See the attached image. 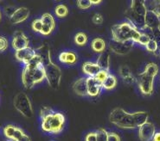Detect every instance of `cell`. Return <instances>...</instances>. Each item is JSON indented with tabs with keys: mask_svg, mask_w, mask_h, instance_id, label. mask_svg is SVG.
<instances>
[{
	"mask_svg": "<svg viewBox=\"0 0 160 141\" xmlns=\"http://www.w3.org/2000/svg\"><path fill=\"white\" fill-rule=\"evenodd\" d=\"M155 76L150 74L146 71H142L136 78V83L138 86L140 92L145 96H151L154 89V79Z\"/></svg>",
	"mask_w": 160,
	"mask_h": 141,
	"instance_id": "cell-7",
	"label": "cell"
},
{
	"mask_svg": "<svg viewBox=\"0 0 160 141\" xmlns=\"http://www.w3.org/2000/svg\"><path fill=\"white\" fill-rule=\"evenodd\" d=\"M13 106L25 118H30L33 115V108L30 98L24 92H19L13 98Z\"/></svg>",
	"mask_w": 160,
	"mask_h": 141,
	"instance_id": "cell-6",
	"label": "cell"
},
{
	"mask_svg": "<svg viewBox=\"0 0 160 141\" xmlns=\"http://www.w3.org/2000/svg\"><path fill=\"white\" fill-rule=\"evenodd\" d=\"M95 62L101 70H109V67H110V54H109V52L105 51L104 52L101 53L99 57L97 58Z\"/></svg>",
	"mask_w": 160,
	"mask_h": 141,
	"instance_id": "cell-23",
	"label": "cell"
},
{
	"mask_svg": "<svg viewBox=\"0 0 160 141\" xmlns=\"http://www.w3.org/2000/svg\"><path fill=\"white\" fill-rule=\"evenodd\" d=\"M76 4L81 10H88L93 6L92 0H79L76 2Z\"/></svg>",
	"mask_w": 160,
	"mask_h": 141,
	"instance_id": "cell-34",
	"label": "cell"
},
{
	"mask_svg": "<svg viewBox=\"0 0 160 141\" xmlns=\"http://www.w3.org/2000/svg\"><path fill=\"white\" fill-rule=\"evenodd\" d=\"M138 129V138L141 141H152L154 134H156V127L153 123L150 121L139 126Z\"/></svg>",
	"mask_w": 160,
	"mask_h": 141,
	"instance_id": "cell-11",
	"label": "cell"
},
{
	"mask_svg": "<svg viewBox=\"0 0 160 141\" xmlns=\"http://www.w3.org/2000/svg\"><path fill=\"white\" fill-rule=\"evenodd\" d=\"M108 141H121L120 136L114 132H108Z\"/></svg>",
	"mask_w": 160,
	"mask_h": 141,
	"instance_id": "cell-39",
	"label": "cell"
},
{
	"mask_svg": "<svg viewBox=\"0 0 160 141\" xmlns=\"http://www.w3.org/2000/svg\"><path fill=\"white\" fill-rule=\"evenodd\" d=\"M73 90L74 92L80 97L88 96V89H87V78H80L75 80L73 84Z\"/></svg>",
	"mask_w": 160,
	"mask_h": 141,
	"instance_id": "cell-19",
	"label": "cell"
},
{
	"mask_svg": "<svg viewBox=\"0 0 160 141\" xmlns=\"http://www.w3.org/2000/svg\"><path fill=\"white\" fill-rule=\"evenodd\" d=\"M55 14L58 18H64L68 14V9L65 4H58L55 8Z\"/></svg>",
	"mask_w": 160,
	"mask_h": 141,
	"instance_id": "cell-28",
	"label": "cell"
},
{
	"mask_svg": "<svg viewBox=\"0 0 160 141\" xmlns=\"http://www.w3.org/2000/svg\"><path fill=\"white\" fill-rule=\"evenodd\" d=\"M109 121L121 129H136L133 113H128L121 108L112 109L109 115Z\"/></svg>",
	"mask_w": 160,
	"mask_h": 141,
	"instance_id": "cell-5",
	"label": "cell"
},
{
	"mask_svg": "<svg viewBox=\"0 0 160 141\" xmlns=\"http://www.w3.org/2000/svg\"><path fill=\"white\" fill-rule=\"evenodd\" d=\"M82 69L84 74L87 75L88 77H91V78H94L97 73L101 70L96 64V62H92V61L84 62L82 65Z\"/></svg>",
	"mask_w": 160,
	"mask_h": 141,
	"instance_id": "cell-20",
	"label": "cell"
},
{
	"mask_svg": "<svg viewBox=\"0 0 160 141\" xmlns=\"http://www.w3.org/2000/svg\"><path fill=\"white\" fill-rule=\"evenodd\" d=\"M92 4H93V5H97V4H101V0H99V1H94V0H92Z\"/></svg>",
	"mask_w": 160,
	"mask_h": 141,
	"instance_id": "cell-45",
	"label": "cell"
},
{
	"mask_svg": "<svg viewBox=\"0 0 160 141\" xmlns=\"http://www.w3.org/2000/svg\"><path fill=\"white\" fill-rule=\"evenodd\" d=\"M126 16H127L128 22H130L132 25H133L137 30H138L139 31H143V32L146 31V26H145V16H144L138 15L128 8V10L126 11Z\"/></svg>",
	"mask_w": 160,
	"mask_h": 141,
	"instance_id": "cell-9",
	"label": "cell"
},
{
	"mask_svg": "<svg viewBox=\"0 0 160 141\" xmlns=\"http://www.w3.org/2000/svg\"><path fill=\"white\" fill-rule=\"evenodd\" d=\"M132 11L137 13L138 15L144 16H145L147 12V8L145 5V1H139V0H133L131 2L130 7Z\"/></svg>",
	"mask_w": 160,
	"mask_h": 141,
	"instance_id": "cell-22",
	"label": "cell"
},
{
	"mask_svg": "<svg viewBox=\"0 0 160 141\" xmlns=\"http://www.w3.org/2000/svg\"><path fill=\"white\" fill-rule=\"evenodd\" d=\"M111 31H112V40L120 42L133 41L135 44L137 43L141 33V31L137 30L128 21L113 25Z\"/></svg>",
	"mask_w": 160,
	"mask_h": 141,
	"instance_id": "cell-3",
	"label": "cell"
},
{
	"mask_svg": "<svg viewBox=\"0 0 160 141\" xmlns=\"http://www.w3.org/2000/svg\"><path fill=\"white\" fill-rule=\"evenodd\" d=\"M31 29L36 33H41L42 29V22L41 18H37L33 20V22L31 23Z\"/></svg>",
	"mask_w": 160,
	"mask_h": 141,
	"instance_id": "cell-33",
	"label": "cell"
},
{
	"mask_svg": "<svg viewBox=\"0 0 160 141\" xmlns=\"http://www.w3.org/2000/svg\"><path fill=\"white\" fill-rule=\"evenodd\" d=\"M3 134L6 139H10L12 141H18L25 134L24 131L18 126L14 125H7L3 129Z\"/></svg>",
	"mask_w": 160,
	"mask_h": 141,
	"instance_id": "cell-13",
	"label": "cell"
},
{
	"mask_svg": "<svg viewBox=\"0 0 160 141\" xmlns=\"http://www.w3.org/2000/svg\"><path fill=\"white\" fill-rule=\"evenodd\" d=\"M16 10H17V8L14 7V6H7V7H5V9H4V13L10 18L11 16H12V14L15 12Z\"/></svg>",
	"mask_w": 160,
	"mask_h": 141,
	"instance_id": "cell-42",
	"label": "cell"
},
{
	"mask_svg": "<svg viewBox=\"0 0 160 141\" xmlns=\"http://www.w3.org/2000/svg\"><path fill=\"white\" fill-rule=\"evenodd\" d=\"M74 41L75 44L79 47H84L88 41V37L84 32H78L77 34H75Z\"/></svg>",
	"mask_w": 160,
	"mask_h": 141,
	"instance_id": "cell-27",
	"label": "cell"
},
{
	"mask_svg": "<svg viewBox=\"0 0 160 141\" xmlns=\"http://www.w3.org/2000/svg\"><path fill=\"white\" fill-rule=\"evenodd\" d=\"M150 36L152 37V39H153L154 41H156V42L158 44V47L160 46V28H158V29H155V30H152L149 31Z\"/></svg>",
	"mask_w": 160,
	"mask_h": 141,
	"instance_id": "cell-37",
	"label": "cell"
},
{
	"mask_svg": "<svg viewBox=\"0 0 160 141\" xmlns=\"http://www.w3.org/2000/svg\"><path fill=\"white\" fill-rule=\"evenodd\" d=\"M11 47L15 51H19L30 47V40L22 31H16L12 41Z\"/></svg>",
	"mask_w": 160,
	"mask_h": 141,
	"instance_id": "cell-10",
	"label": "cell"
},
{
	"mask_svg": "<svg viewBox=\"0 0 160 141\" xmlns=\"http://www.w3.org/2000/svg\"><path fill=\"white\" fill-rule=\"evenodd\" d=\"M152 141H160V132H156V134H154Z\"/></svg>",
	"mask_w": 160,
	"mask_h": 141,
	"instance_id": "cell-43",
	"label": "cell"
},
{
	"mask_svg": "<svg viewBox=\"0 0 160 141\" xmlns=\"http://www.w3.org/2000/svg\"><path fill=\"white\" fill-rule=\"evenodd\" d=\"M91 48L96 53H102L106 51L107 43L102 38H95L91 42Z\"/></svg>",
	"mask_w": 160,
	"mask_h": 141,
	"instance_id": "cell-24",
	"label": "cell"
},
{
	"mask_svg": "<svg viewBox=\"0 0 160 141\" xmlns=\"http://www.w3.org/2000/svg\"><path fill=\"white\" fill-rule=\"evenodd\" d=\"M145 48L149 52L156 54L158 50V44L157 43L156 41H154L153 39H151V41L147 43V45L145 46Z\"/></svg>",
	"mask_w": 160,
	"mask_h": 141,
	"instance_id": "cell-32",
	"label": "cell"
},
{
	"mask_svg": "<svg viewBox=\"0 0 160 141\" xmlns=\"http://www.w3.org/2000/svg\"><path fill=\"white\" fill-rule=\"evenodd\" d=\"M5 141H12V140H10V139H6Z\"/></svg>",
	"mask_w": 160,
	"mask_h": 141,
	"instance_id": "cell-48",
	"label": "cell"
},
{
	"mask_svg": "<svg viewBox=\"0 0 160 141\" xmlns=\"http://www.w3.org/2000/svg\"><path fill=\"white\" fill-rule=\"evenodd\" d=\"M119 75L127 84H132L136 82V78L132 75L130 68L127 66H122L119 68Z\"/></svg>",
	"mask_w": 160,
	"mask_h": 141,
	"instance_id": "cell-21",
	"label": "cell"
},
{
	"mask_svg": "<svg viewBox=\"0 0 160 141\" xmlns=\"http://www.w3.org/2000/svg\"><path fill=\"white\" fill-rule=\"evenodd\" d=\"M42 22V29L41 34L48 36L56 28V21L55 18L51 14L49 13H43L40 17Z\"/></svg>",
	"mask_w": 160,
	"mask_h": 141,
	"instance_id": "cell-12",
	"label": "cell"
},
{
	"mask_svg": "<svg viewBox=\"0 0 160 141\" xmlns=\"http://www.w3.org/2000/svg\"><path fill=\"white\" fill-rule=\"evenodd\" d=\"M156 55H158V57H160V46L158 47V52H157Z\"/></svg>",
	"mask_w": 160,
	"mask_h": 141,
	"instance_id": "cell-46",
	"label": "cell"
},
{
	"mask_svg": "<svg viewBox=\"0 0 160 141\" xmlns=\"http://www.w3.org/2000/svg\"><path fill=\"white\" fill-rule=\"evenodd\" d=\"M117 85V78L114 75L109 73L108 78H106V80L102 84V88L107 90H111L113 89Z\"/></svg>",
	"mask_w": 160,
	"mask_h": 141,
	"instance_id": "cell-26",
	"label": "cell"
},
{
	"mask_svg": "<svg viewBox=\"0 0 160 141\" xmlns=\"http://www.w3.org/2000/svg\"><path fill=\"white\" fill-rule=\"evenodd\" d=\"M22 85L26 89H32L34 86L46 80L44 63L41 54H37L33 60L23 66L22 70Z\"/></svg>",
	"mask_w": 160,
	"mask_h": 141,
	"instance_id": "cell-1",
	"label": "cell"
},
{
	"mask_svg": "<svg viewBox=\"0 0 160 141\" xmlns=\"http://www.w3.org/2000/svg\"><path fill=\"white\" fill-rule=\"evenodd\" d=\"M109 70H101L98 73L96 74V76L94 77L95 79L97 81L100 82L101 84H103V82L106 80V78H108V76L109 75Z\"/></svg>",
	"mask_w": 160,
	"mask_h": 141,
	"instance_id": "cell-35",
	"label": "cell"
},
{
	"mask_svg": "<svg viewBox=\"0 0 160 141\" xmlns=\"http://www.w3.org/2000/svg\"><path fill=\"white\" fill-rule=\"evenodd\" d=\"M133 41H126V42H120L116 41L114 40L109 42V48L112 52L119 55H126L132 49L134 46Z\"/></svg>",
	"mask_w": 160,
	"mask_h": 141,
	"instance_id": "cell-8",
	"label": "cell"
},
{
	"mask_svg": "<svg viewBox=\"0 0 160 141\" xmlns=\"http://www.w3.org/2000/svg\"><path fill=\"white\" fill-rule=\"evenodd\" d=\"M144 70L146 71V72H148V73H150V74L157 77V75L158 73V66L155 63L151 62V63H148L145 66V70Z\"/></svg>",
	"mask_w": 160,
	"mask_h": 141,
	"instance_id": "cell-30",
	"label": "cell"
},
{
	"mask_svg": "<svg viewBox=\"0 0 160 141\" xmlns=\"http://www.w3.org/2000/svg\"><path fill=\"white\" fill-rule=\"evenodd\" d=\"M58 59L61 63L67 66H74L78 61V55L74 51H64L58 56Z\"/></svg>",
	"mask_w": 160,
	"mask_h": 141,
	"instance_id": "cell-18",
	"label": "cell"
},
{
	"mask_svg": "<svg viewBox=\"0 0 160 141\" xmlns=\"http://www.w3.org/2000/svg\"><path fill=\"white\" fill-rule=\"evenodd\" d=\"M87 89H88V96L90 97H97L101 93L102 84L98 82L95 78L87 77Z\"/></svg>",
	"mask_w": 160,
	"mask_h": 141,
	"instance_id": "cell-15",
	"label": "cell"
},
{
	"mask_svg": "<svg viewBox=\"0 0 160 141\" xmlns=\"http://www.w3.org/2000/svg\"><path fill=\"white\" fill-rule=\"evenodd\" d=\"M50 141H56V140H50Z\"/></svg>",
	"mask_w": 160,
	"mask_h": 141,
	"instance_id": "cell-49",
	"label": "cell"
},
{
	"mask_svg": "<svg viewBox=\"0 0 160 141\" xmlns=\"http://www.w3.org/2000/svg\"><path fill=\"white\" fill-rule=\"evenodd\" d=\"M42 59H43V63H44L46 81L50 88H52L53 89H58L62 74V70L60 69V67L53 62L51 52L49 49L46 50L45 57Z\"/></svg>",
	"mask_w": 160,
	"mask_h": 141,
	"instance_id": "cell-4",
	"label": "cell"
},
{
	"mask_svg": "<svg viewBox=\"0 0 160 141\" xmlns=\"http://www.w3.org/2000/svg\"><path fill=\"white\" fill-rule=\"evenodd\" d=\"M40 126L43 133L56 135L64 129L66 118L62 113L55 111L48 106H43L40 109Z\"/></svg>",
	"mask_w": 160,
	"mask_h": 141,
	"instance_id": "cell-2",
	"label": "cell"
},
{
	"mask_svg": "<svg viewBox=\"0 0 160 141\" xmlns=\"http://www.w3.org/2000/svg\"><path fill=\"white\" fill-rule=\"evenodd\" d=\"M1 17H2V15H1V11H0V20H1Z\"/></svg>",
	"mask_w": 160,
	"mask_h": 141,
	"instance_id": "cell-47",
	"label": "cell"
},
{
	"mask_svg": "<svg viewBox=\"0 0 160 141\" xmlns=\"http://www.w3.org/2000/svg\"><path fill=\"white\" fill-rule=\"evenodd\" d=\"M30 16V10L26 7L17 8L15 12L10 17V22L12 24H18L26 21Z\"/></svg>",
	"mask_w": 160,
	"mask_h": 141,
	"instance_id": "cell-16",
	"label": "cell"
},
{
	"mask_svg": "<svg viewBox=\"0 0 160 141\" xmlns=\"http://www.w3.org/2000/svg\"><path fill=\"white\" fill-rule=\"evenodd\" d=\"M38 54L37 51L30 47H28L26 48H23L19 51H16L15 52V57L18 61L21 62L23 65H26L30 61L33 60Z\"/></svg>",
	"mask_w": 160,
	"mask_h": 141,
	"instance_id": "cell-14",
	"label": "cell"
},
{
	"mask_svg": "<svg viewBox=\"0 0 160 141\" xmlns=\"http://www.w3.org/2000/svg\"><path fill=\"white\" fill-rule=\"evenodd\" d=\"M145 21L146 30L148 31L160 28V17L154 11H147L145 16Z\"/></svg>",
	"mask_w": 160,
	"mask_h": 141,
	"instance_id": "cell-17",
	"label": "cell"
},
{
	"mask_svg": "<svg viewBox=\"0 0 160 141\" xmlns=\"http://www.w3.org/2000/svg\"><path fill=\"white\" fill-rule=\"evenodd\" d=\"M97 140L96 141H108V132L104 128H100L96 131Z\"/></svg>",
	"mask_w": 160,
	"mask_h": 141,
	"instance_id": "cell-36",
	"label": "cell"
},
{
	"mask_svg": "<svg viewBox=\"0 0 160 141\" xmlns=\"http://www.w3.org/2000/svg\"><path fill=\"white\" fill-rule=\"evenodd\" d=\"M92 20H93V22L94 24L99 25V24H101L103 22V16L100 13H96V14L93 15Z\"/></svg>",
	"mask_w": 160,
	"mask_h": 141,
	"instance_id": "cell-40",
	"label": "cell"
},
{
	"mask_svg": "<svg viewBox=\"0 0 160 141\" xmlns=\"http://www.w3.org/2000/svg\"><path fill=\"white\" fill-rule=\"evenodd\" d=\"M97 140V133L96 131L94 132H90L86 135L85 141H96Z\"/></svg>",
	"mask_w": 160,
	"mask_h": 141,
	"instance_id": "cell-41",
	"label": "cell"
},
{
	"mask_svg": "<svg viewBox=\"0 0 160 141\" xmlns=\"http://www.w3.org/2000/svg\"><path fill=\"white\" fill-rule=\"evenodd\" d=\"M151 39H152V37L150 36L149 34L146 33V32H143V31H141L140 35H139V38H138V41H137V43L139 45H141V46L145 47V46L147 45V43L151 41Z\"/></svg>",
	"mask_w": 160,
	"mask_h": 141,
	"instance_id": "cell-31",
	"label": "cell"
},
{
	"mask_svg": "<svg viewBox=\"0 0 160 141\" xmlns=\"http://www.w3.org/2000/svg\"><path fill=\"white\" fill-rule=\"evenodd\" d=\"M134 120H135V124L137 128L142 125H144L149 120V114L145 111H138L134 112Z\"/></svg>",
	"mask_w": 160,
	"mask_h": 141,
	"instance_id": "cell-25",
	"label": "cell"
},
{
	"mask_svg": "<svg viewBox=\"0 0 160 141\" xmlns=\"http://www.w3.org/2000/svg\"><path fill=\"white\" fill-rule=\"evenodd\" d=\"M145 2L150 4L149 6H146L147 11H154L157 15L160 17V0L159 1H151V2L145 1Z\"/></svg>",
	"mask_w": 160,
	"mask_h": 141,
	"instance_id": "cell-29",
	"label": "cell"
},
{
	"mask_svg": "<svg viewBox=\"0 0 160 141\" xmlns=\"http://www.w3.org/2000/svg\"><path fill=\"white\" fill-rule=\"evenodd\" d=\"M18 141H31V139H30V137L28 134H25Z\"/></svg>",
	"mask_w": 160,
	"mask_h": 141,
	"instance_id": "cell-44",
	"label": "cell"
},
{
	"mask_svg": "<svg viewBox=\"0 0 160 141\" xmlns=\"http://www.w3.org/2000/svg\"><path fill=\"white\" fill-rule=\"evenodd\" d=\"M9 42L8 40L4 36H0V52H4L8 48Z\"/></svg>",
	"mask_w": 160,
	"mask_h": 141,
	"instance_id": "cell-38",
	"label": "cell"
}]
</instances>
